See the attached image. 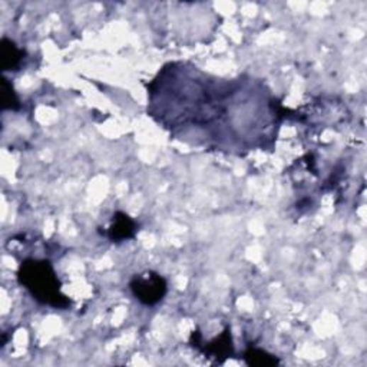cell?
Listing matches in <instances>:
<instances>
[{
	"instance_id": "cell-1",
	"label": "cell",
	"mask_w": 367,
	"mask_h": 367,
	"mask_svg": "<svg viewBox=\"0 0 367 367\" xmlns=\"http://www.w3.org/2000/svg\"><path fill=\"white\" fill-rule=\"evenodd\" d=\"M18 280L33 300L53 309H68L71 301L60 291V281L47 260L28 259L18 270Z\"/></svg>"
},
{
	"instance_id": "cell-2",
	"label": "cell",
	"mask_w": 367,
	"mask_h": 367,
	"mask_svg": "<svg viewBox=\"0 0 367 367\" xmlns=\"http://www.w3.org/2000/svg\"><path fill=\"white\" fill-rule=\"evenodd\" d=\"M130 288L134 297L144 305L158 304L168 291L166 280L155 271H147L134 276L130 283Z\"/></svg>"
},
{
	"instance_id": "cell-3",
	"label": "cell",
	"mask_w": 367,
	"mask_h": 367,
	"mask_svg": "<svg viewBox=\"0 0 367 367\" xmlns=\"http://www.w3.org/2000/svg\"><path fill=\"white\" fill-rule=\"evenodd\" d=\"M137 232V224L135 221L128 217L124 213H116L112 218V222L105 232V235L112 241V242H120L130 239L135 235Z\"/></svg>"
},
{
	"instance_id": "cell-4",
	"label": "cell",
	"mask_w": 367,
	"mask_h": 367,
	"mask_svg": "<svg viewBox=\"0 0 367 367\" xmlns=\"http://www.w3.org/2000/svg\"><path fill=\"white\" fill-rule=\"evenodd\" d=\"M25 59V50L21 49L12 39L4 38L0 46V60H2V69L5 72L18 71Z\"/></svg>"
},
{
	"instance_id": "cell-5",
	"label": "cell",
	"mask_w": 367,
	"mask_h": 367,
	"mask_svg": "<svg viewBox=\"0 0 367 367\" xmlns=\"http://www.w3.org/2000/svg\"><path fill=\"white\" fill-rule=\"evenodd\" d=\"M205 353L213 354L215 357L218 356H230L232 353V341H231V333L227 329L221 336L210 341L208 344L205 343Z\"/></svg>"
},
{
	"instance_id": "cell-6",
	"label": "cell",
	"mask_w": 367,
	"mask_h": 367,
	"mask_svg": "<svg viewBox=\"0 0 367 367\" xmlns=\"http://www.w3.org/2000/svg\"><path fill=\"white\" fill-rule=\"evenodd\" d=\"M244 358H246L247 364L250 366H270V364L278 363L277 357H274L273 354L267 353L263 349H256V347H250L246 353H244Z\"/></svg>"
},
{
	"instance_id": "cell-7",
	"label": "cell",
	"mask_w": 367,
	"mask_h": 367,
	"mask_svg": "<svg viewBox=\"0 0 367 367\" xmlns=\"http://www.w3.org/2000/svg\"><path fill=\"white\" fill-rule=\"evenodd\" d=\"M2 108L4 111H19L21 109V99L18 96V94L13 89V85L4 78L2 81Z\"/></svg>"
}]
</instances>
